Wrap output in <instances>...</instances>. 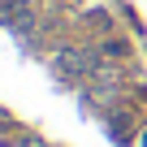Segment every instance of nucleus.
<instances>
[{"label":"nucleus","instance_id":"f257e3e1","mask_svg":"<svg viewBox=\"0 0 147 147\" xmlns=\"http://www.w3.org/2000/svg\"><path fill=\"white\" fill-rule=\"evenodd\" d=\"M56 69L65 74V78H82V74H91V69H100V65H95V56H91V52L69 48V52H61V56H56Z\"/></svg>","mask_w":147,"mask_h":147}]
</instances>
